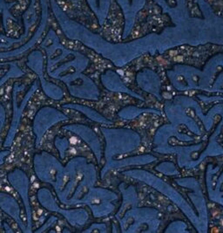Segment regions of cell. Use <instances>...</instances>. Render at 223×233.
Listing matches in <instances>:
<instances>
[{
	"label": "cell",
	"instance_id": "cell-1",
	"mask_svg": "<svg viewBox=\"0 0 223 233\" xmlns=\"http://www.w3.org/2000/svg\"><path fill=\"white\" fill-rule=\"evenodd\" d=\"M52 107H45V111H46V119L45 120V114L43 113L42 109L40 110L36 115V118L34 120V123H33V128H34V132L36 134V138H37V145H38L40 141L41 137L43 136V134H45V132L47 130L48 128L52 127L54 123H57L61 120H64V115H63L59 111H56L54 114L51 117V119H49L50 115L52 112Z\"/></svg>",
	"mask_w": 223,
	"mask_h": 233
},
{
	"label": "cell",
	"instance_id": "cell-2",
	"mask_svg": "<svg viewBox=\"0 0 223 233\" xmlns=\"http://www.w3.org/2000/svg\"><path fill=\"white\" fill-rule=\"evenodd\" d=\"M8 179L10 180V183L12 184L13 187H15L16 189L18 191L20 195H22V200L25 204V208L26 211V215H27L28 221L30 224L32 223L31 218H32V214H31V208L30 203H29V199H28V183H27V177L25 174L22 170L18 169H16L15 170L11 171L9 176Z\"/></svg>",
	"mask_w": 223,
	"mask_h": 233
}]
</instances>
